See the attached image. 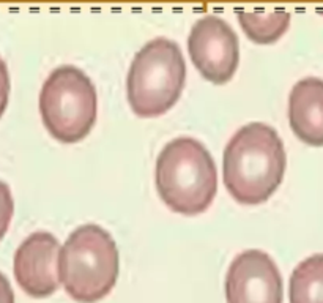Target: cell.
I'll list each match as a JSON object with an SVG mask.
<instances>
[{
	"mask_svg": "<svg viewBox=\"0 0 323 303\" xmlns=\"http://www.w3.org/2000/svg\"><path fill=\"white\" fill-rule=\"evenodd\" d=\"M238 21L251 40L258 44H270L277 41L286 34L290 24V13L276 10L273 13L263 11H238Z\"/></svg>",
	"mask_w": 323,
	"mask_h": 303,
	"instance_id": "obj_11",
	"label": "cell"
},
{
	"mask_svg": "<svg viewBox=\"0 0 323 303\" xmlns=\"http://www.w3.org/2000/svg\"><path fill=\"white\" fill-rule=\"evenodd\" d=\"M282 278L274 261L260 250L240 253L227 270V303H282Z\"/></svg>",
	"mask_w": 323,
	"mask_h": 303,
	"instance_id": "obj_7",
	"label": "cell"
},
{
	"mask_svg": "<svg viewBox=\"0 0 323 303\" xmlns=\"http://www.w3.org/2000/svg\"><path fill=\"white\" fill-rule=\"evenodd\" d=\"M8 96H10V74L6 63L0 57V117L5 112L6 105H8Z\"/></svg>",
	"mask_w": 323,
	"mask_h": 303,
	"instance_id": "obj_13",
	"label": "cell"
},
{
	"mask_svg": "<svg viewBox=\"0 0 323 303\" xmlns=\"http://www.w3.org/2000/svg\"><path fill=\"white\" fill-rule=\"evenodd\" d=\"M0 303H15V292L8 278L2 272H0Z\"/></svg>",
	"mask_w": 323,
	"mask_h": 303,
	"instance_id": "obj_14",
	"label": "cell"
},
{
	"mask_svg": "<svg viewBox=\"0 0 323 303\" xmlns=\"http://www.w3.org/2000/svg\"><path fill=\"white\" fill-rule=\"evenodd\" d=\"M156 188L169 209L199 215L210 207L218 190V172L210 152L194 138L170 141L156 160Z\"/></svg>",
	"mask_w": 323,
	"mask_h": 303,
	"instance_id": "obj_2",
	"label": "cell"
},
{
	"mask_svg": "<svg viewBox=\"0 0 323 303\" xmlns=\"http://www.w3.org/2000/svg\"><path fill=\"white\" fill-rule=\"evenodd\" d=\"M40 112L51 136L65 144L79 143L98 114V95L90 77L73 65L55 68L44 81Z\"/></svg>",
	"mask_w": 323,
	"mask_h": 303,
	"instance_id": "obj_5",
	"label": "cell"
},
{
	"mask_svg": "<svg viewBox=\"0 0 323 303\" xmlns=\"http://www.w3.org/2000/svg\"><path fill=\"white\" fill-rule=\"evenodd\" d=\"M186 82L182 49L169 38H154L134 55L126 90L139 117H158L175 105Z\"/></svg>",
	"mask_w": 323,
	"mask_h": 303,
	"instance_id": "obj_4",
	"label": "cell"
},
{
	"mask_svg": "<svg viewBox=\"0 0 323 303\" xmlns=\"http://www.w3.org/2000/svg\"><path fill=\"white\" fill-rule=\"evenodd\" d=\"M286 150L273 126L253 122L238 130L222 157L224 185L237 202L262 204L281 185Z\"/></svg>",
	"mask_w": 323,
	"mask_h": 303,
	"instance_id": "obj_1",
	"label": "cell"
},
{
	"mask_svg": "<svg viewBox=\"0 0 323 303\" xmlns=\"http://www.w3.org/2000/svg\"><path fill=\"white\" fill-rule=\"evenodd\" d=\"M13 212H15V202H13L10 186L0 180V240L10 228Z\"/></svg>",
	"mask_w": 323,
	"mask_h": 303,
	"instance_id": "obj_12",
	"label": "cell"
},
{
	"mask_svg": "<svg viewBox=\"0 0 323 303\" xmlns=\"http://www.w3.org/2000/svg\"><path fill=\"white\" fill-rule=\"evenodd\" d=\"M290 303H323V254L307 257L296 266L289 285Z\"/></svg>",
	"mask_w": 323,
	"mask_h": 303,
	"instance_id": "obj_10",
	"label": "cell"
},
{
	"mask_svg": "<svg viewBox=\"0 0 323 303\" xmlns=\"http://www.w3.org/2000/svg\"><path fill=\"white\" fill-rule=\"evenodd\" d=\"M235 30L219 16L208 15L192 25L188 51L194 67L206 81L225 84L232 79L240 60Z\"/></svg>",
	"mask_w": 323,
	"mask_h": 303,
	"instance_id": "obj_6",
	"label": "cell"
},
{
	"mask_svg": "<svg viewBox=\"0 0 323 303\" xmlns=\"http://www.w3.org/2000/svg\"><path fill=\"white\" fill-rule=\"evenodd\" d=\"M119 268L117 245L106 229L96 224H84L71 232L57 261L59 281L79 303L104 299L117 283Z\"/></svg>",
	"mask_w": 323,
	"mask_h": 303,
	"instance_id": "obj_3",
	"label": "cell"
},
{
	"mask_svg": "<svg viewBox=\"0 0 323 303\" xmlns=\"http://www.w3.org/2000/svg\"><path fill=\"white\" fill-rule=\"evenodd\" d=\"M59 240L49 232L30 234L19 245L15 254V276L25 294L44 299L59 289Z\"/></svg>",
	"mask_w": 323,
	"mask_h": 303,
	"instance_id": "obj_8",
	"label": "cell"
},
{
	"mask_svg": "<svg viewBox=\"0 0 323 303\" xmlns=\"http://www.w3.org/2000/svg\"><path fill=\"white\" fill-rule=\"evenodd\" d=\"M289 122L303 143L323 145V81L306 77L293 86L289 96Z\"/></svg>",
	"mask_w": 323,
	"mask_h": 303,
	"instance_id": "obj_9",
	"label": "cell"
}]
</instances>
